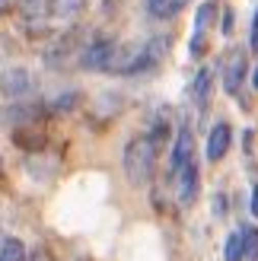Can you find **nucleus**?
<instances>
[{
    "mask_svg": "<svg viewBox=\"0 0 258 261\" xmlns=\"http://www.w3.org/2000/svg\"><path fill=\"white\" fill-rule=\"evenodd\" d=\"M246 70H249V61H246V51H233L226 61V70H223V89L229 96H236L242 89V80H246Z\"/></svg>",
    "mask_w": 258,
    "mask_h": 261,
    "instance_id": "20e7f679",
    "label": "nucleus"
},
{
    "mask_svg": "<svg viewBox=\"0 0 258 261\" xmlns=\"http://www.w3.org/2000/svg\"><path fill=\"white\" fill-rule=\"evenodd\" d=\"M239 236H242V258L258 261V229L255 226H242Z\"/></svg>",
    "mask_w": 258,
    "mask_h": 261,
    "instance_id": "ddd939ff",
    "label": "nucleus"
},
{
    "mask_svg": "<svg viewBox=\"0 0 258 261\" xmlns=\"http://www.w3.org/2000/svg\"><path fill=\"white\" fill-rule=\"evenodd\" d=\"M0 89L7 96H22L32 89V76L25 70H7V73H0Z\"/></svg>",
    "mask_w": 258,
    "mask_h": 261,
    "instance_id": "1a4fd4ad",
    "label": "nucleus"
},
{
    "mask_svg": "<svg viewBox=\"0 0 258 261\" xmlns=\"http://www.w3.org/2000/svg\"><path fill=\"white\" fill-rule=\"evenodd\" d=\"M252 214L258 217V185H255V191H252Z\"/></svg>",
    "mask_w": 258,
    "mask_h": 261,
    "instance_id": "a211bd4d",
    "label": "nucleus"
},
{
    "mask_svg": "<svg viewBox=\"0 0 258 261\" xmlns=\"http://www.w3.org/2000/svg\"><path fill=\"white\" fill-rule=\"evenodd\" d=\"M252 86L258 89V67H255V76H252Z\"/></svg>",
    "mask_w": 258,
    "mask_h": 261,
    "instance_id": "4be33fe9",
    "label": "nucleus"
},
{
    "mask_svg": "<svg viewBox=\"0 0 258 261\" xmlns=\"http://www.w3.org/2000/svg\"><path fill=\"white\" fill-rule=\"evenodd\" d=\"M214 10H217L214 0H204V4L198 7V16H195V35H191V45H188L191 58H201V55H204V29H208V22H211V16H214Z\"/></svg>",
    "mask_w": 258,
    "mask_h": 261,
    "instance_id": "423d86ee",
    "label": "nucleus"
},
{
    "mask_svg": "<svg viewBox=\"0 0 258 261\" xmlns=\"http://www.w3.org/2000/svg\"><path fill=\"white\" fill-rule=\"evenodd\" d=\"M191 156H195V134H191L188 124H182V127H178V137H175V147H172V156H169L172 172H178Z\"/></svg>",
    "mask_w": 258,
    "mask_h": 261,
    "instance_id": "0eeeda50",
    "label": "nucleus"
},
{
    "mask_svg": "<svg viewBox=\"0 0 258 261\" xmlns=\"http://www.w3.org/2000/svg\"><path fill=\"white\" fill-rule=\"evenodd\" d=\"M211 83H214V70H211V67H201V70L195 73V80H191V99H195L198 106H204V102H208Z\"/></svg>",
    "mask_w": 258,
    "mask_h": 261,
    "instance_id": "9d476101",
    "label": "nucleus"
},
{
    "mask_svg": "<svg viewBox=\"0 0 258 261\" xmlns=\"http://www.w3.org/2000/svg\"><path fill=\"white\" fill-rule=\"evenodd\" d=\"M83 4L86 0H48V13L58 19H73L83 10Z\"/></svg>",
    "mask_w": 258,
    "mask_h": 261,
    "instance_id": "9b49d317",
    "label": "nucleus"
},
{
    "mask_svg": "<svg viewBox=\"0 0 258 261\" xmlns=\"http://www.w3.org/2000/svg\"><path fill=\"white\" fill-rule=\"evenodd\" d=\"M226 261H242V236L239 232H233L226 239Z\"/></svg>",
    "mask_w": 258,
    "mask_h": 261,
    "instance_id": "dca6fc26",
    "label": "nucleus"
},
{
    "mask_svg": "<svg viewBox=\"0 0 258 261\" xmlns=\"http://www.w3.org/2000/svg\"><path fill=\"white\" fill-rule=\"evenodd\" d=\"M10 4H13V0H0V16H4V13L10 10Z\"/></svg>",
    "mask_w": 258,
    "mask_h": 261,
    "instance_id": "aec40b11",
    "label": "nucleus"
},
{
    "mask_svg": "<svg viewBox=\"0 0 258 261\" xmlns=\"http://www.w3.org/2000/svg\"><path fill=\"white\" fill-rule=\"evenodd\" d=\"M198 198V163H195V156L178 169V201H182L185 207L188 204H195Z\"/></svg>",
    "mask_w": 258,
    "mask_h": 261,
    "instance_id": "39448f33",
    "label": "nucleus"
},
{
    "mask_svg": "<svg viewBox=\"0 0 258 261\" xmlns=\"http://www.w3.org/2000/svg\"><path fill=\"white\" fill-rule=\"evenodd\" d=\"M229 124L226 121H217L214 124V130H211V137H208V160L211 163H220L223 156H226V150H229Z\"/></svg>",
    "mask_w": 258,
    "mask_h": 261,
    "instance_id": "6e6552de",
    "label": "nucleus"
},
{
    "mask_svg": "<svg viewBox=\"0 0 258 261\" xmlns=\"http://www.w3.org/2000/svg\"><path fill=\"white\" fill-rule=\"evenodd\" d=\"M252 51H258V10H255V16H252Z\"/></svg>",
    "mask_w": 258,
    "mask_h": 261,
    "instance_id": "f3484780",
    "label": "nucleus"
},
{
    "mask_svg": "<svg viewBox=\"0 0 258 261\" xmlns=\"http://www.w3.org/2000/svg\"><path fill=\"white\" fill-rule=\"evenodd\" d=\"M223 211H226V204H223V198H217V204H214V214H220V217H223Z\"/></svg>",
    "mask_w": 258,
    "mask_h": 261,
    "instance_id": "6ab92c4d",
    "label": "nucleus"
},
{
    "mask_svg": "<svg viewBox=\"0 0 258 261\" xmlns=\"http://www.w3.org/2000/svg\"><path fill=\"white\" fill-rule=\"evenodd\" d=\"M16 4L22 7V13H25L29 19L45 16V13H48V0H16Z\"/></svg>",
    "mask_w": 258,
    "mask_h": 261,
    "instance_id": "2eb2a0df",
    "label": "nucleus"
},
{
    "mask_svg": "<svg viewBox=\"0 0 258 261\" xmlns=\"http://www.w3.org/2000/svg\"><path fill=\"white\" fill-rule=\"evenodd\" d=\"M182 7H185V0H147L150 16H157V19H169V16H175Z\"/></svg>",
    "mask_w": 258,
    "mask_h": 261,
    "instance_id": "f8f14e48",
    "label": "nucleus"
},
{
    "mask_svg": "<svg viewBox=\"0 0 258 261\" xmlns=\"http://www.w3.org/2000/svg\"><path fill=\"white\" fill-rule=\"evenodd\" d=\"M115 45L112 38H93L86 48H83V55H80V64L86 70H109V64H112V55H115Z\"/></svg>",
    "mask_w": 258,
    "mask_h": 261,
    "instance_id": "7ed1b4c3",
    "label": "nucleus"
},
{
    "mask_svg": "<svg viewBox=\"0 0 258 261\" xmlns=\"http://www.w3.org/2000/svg\"><path fill=\"white\" fill-rule=\"evenodd\" d=\"M166 51H169V38H166V35H157V38H150V42H144V45L115 48L109 70L112 73H124V76L147 73V70H153L166 58Z\"/></svg>",
    "mask_w": 258,
    "mask_h": 261,
    "instance_id": "f257e3e1",
    "label": "nucleus"
},
{
    "mask_svg": "<svg viewBox=\"0 0 258 261\" xmlns=\"http://www.w3.org/2000/svg\"><path fill=\"white\" fill-rule=\"evenodd\" d=\"M153 166H157V140L150 134L134 137L124 150V175L131 185H144L153 175Z\"/></svg>",
    "mask_w": 258,
    "mask_h": 261,
    "instance_id": "f03ea898",
    "label": "nucleus"
},
{
    "mask_svg": "<svg viewBox=\"0 0 258 261\" xmlns=\"http://www.w3.org/2000/svg\"><path fill=\"white\" fill-rule=\"evenodd\" d=\"M32 261H51V258H48L45 252H35V255H32Z\"/></svg>",
    "mask_w": 258,
    "mask_h": 261,
    "instance_id": "412c9836",
    "label": "nucleus"
},
{
    "mask_svg": "<svg viewBox=\"0 0 258 261\" xmlns=\"http://www.w3.org/2000/svg\"><path fill=\"white\" fill-rule=\"evenodd\" d=\"M0 261H25V245L19 239H4L0 242Z\"/></svg>",
    "mask_w": 258,
    "mask_h": 261,
    "instance_id": "4468645a",
    "label": "nucleus"
}]
</instances>
